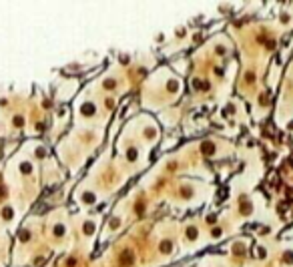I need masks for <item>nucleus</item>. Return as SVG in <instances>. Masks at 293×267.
I'll return each mask as SVG.
<instances>
[{"label":"nucleus","mask_w":293,"mask_h":267,"mask_svg":"<svg viewBox=\"0 0 293 267\" xmlns=\"http://www.w3.org/2000/svg\"><path fill=\"white\" fill-rule=\"evenodd\" d=\"M135 263V253L133 251H124L123 255H121V259H119V265L121 267H131Z\"/></svg>","instance_id":"nucleus-1"}]
</instances>
